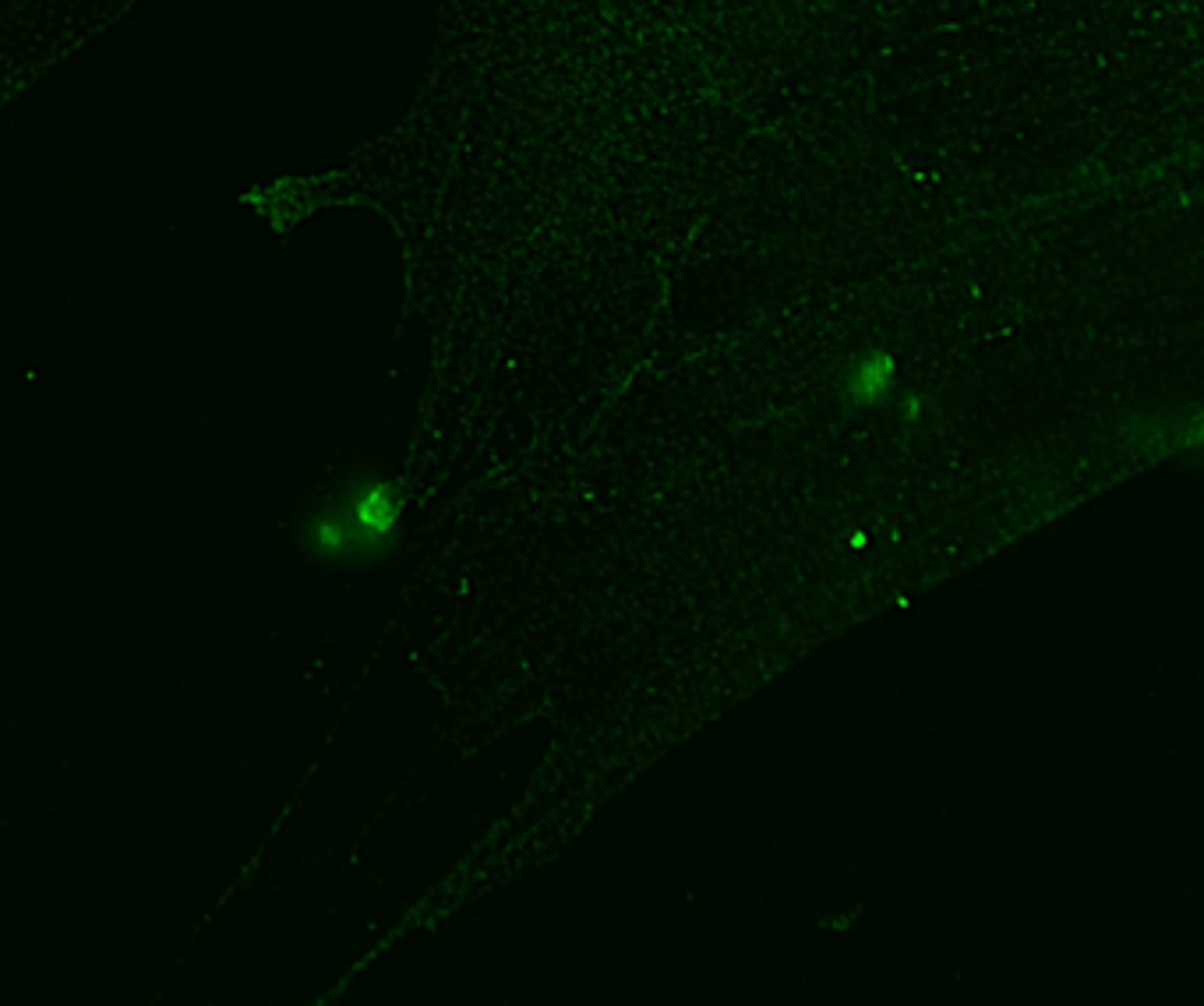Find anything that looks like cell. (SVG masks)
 Segmentation results:
<instances>
[{
  "mask_svg": "<svg viewBox=\"0 0 1204 1006\" xmlns=\"http://www.w3.org/2000/svg\"><path fill=\"white\" fill-rule=\"evenodd\" d=\"M406 491L396 477L357 473L304 516L300 548L325 566H371L396 552Z\"/></svg>",
  "mask_w": 1204,
  "mask_h": 1006,
  "instance_id": "obj_1",
  "label": "cell"
},
{
  "mask_svg": "<svg viewBox=\"0 0 1204 1006\" xmlns=\"http://www.w3.org/2000/svg\"><path fill=\"white\" fill-rule=\"evenodd\" d=\"M894 388V357L866 353L845 374V395L852 406H880Z\"/></svg>",
  "mask_w": 1204,
  "mask_h": 1006,
  "instance_id": "obj_2",
  "label": "cell"
}]
</instances>
